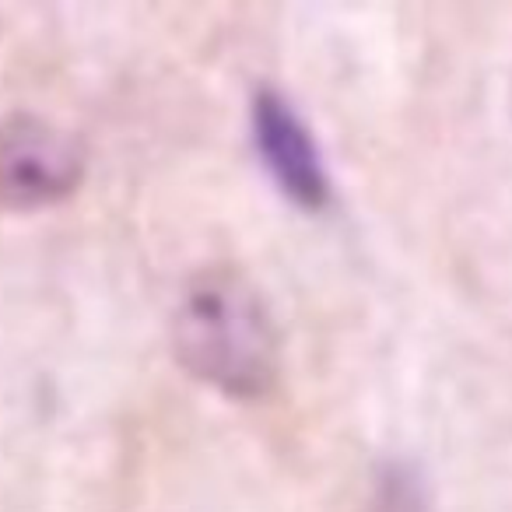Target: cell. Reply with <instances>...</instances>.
I'll list each match as a JSON object with an SVG mask.
<instances>
[{
	"label": "cell",
	"mask_w": 512,
	"mask_h": 512,
	"mask_svg": "<svg viewBox=\"0 0 512 512\" xmlns=\"http://www.w3.org/2000/svg\"><path fill=\"white\" fill-rule=\"evenodd\" d=\"M179 365L235 400L264 397L278 379V330L256 285L235 267H204L172 313Z\"/></svg>",
	"instance_id": "obj_1"
},
{
	"label": "cell",
	"mask_w": 512,
	"mask_h": 512,
	"mask_svg": "<svg viewBox=\"0 0 512 512\" xmlns=\"http://www.w3.org/2000/svg\"><path fill=\"white\" fill-rule=\"evenodd\" d=\"M85 176V151L43 116L0 120V207L36 211L71 197Z\"/></svg>",
	"instance_id": "obj_2"
},
{
	"label": "cell",
	"mask_w": 512,
	"mask_h": 512,
	"mask_svg": "<svg viewBox=\"0 0 512 512\" xmlns=\"http://www.w3.org/2000/svg\"><path fill=\"white\" fill-rule=\"evenodd\" d=\"M253 148L267 176L302 211H323L330 204V172L309 123L278 88H260L249 102Z\"/></svg>",
	"instance_id": "obj_3"
},
{
	"label": "cell",
	"mask_w": 512,
	"mask_h": 512,
	"mask_svg": "<svg viewBox=\"0 0 512 512\" xmlns=\"http://www.w3.org/2000/svg\"><path fill=\"white\" fill-rule=\"evenodd\" d=\"M379 512H432L425 477L414 463L393 460L379 477Z\"/></svg>",
	"instance_id": "obj_4"
}]
</instances>
